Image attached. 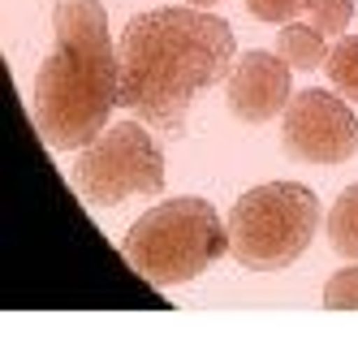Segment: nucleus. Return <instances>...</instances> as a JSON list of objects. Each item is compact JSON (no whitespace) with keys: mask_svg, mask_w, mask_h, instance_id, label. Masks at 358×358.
<instances>
[{"mask_svg":"<svg viewBox=\"0 0 358 358\" xmlns=\"http://www.w3.org/2000/svg\"><path fill=\"white\" fill-rule=\"evenodd\" d=\"M234 31L203 9H147L125 22L117 39L121 108L160 134H186V117L199 91L229 78Z\"/></svg>","mask_w":358,"mask_h":358,"instance_id":"f257e3e1","label":"nucleus"},{"mask_svg":"<svg viewBox=\"0 0 358 358\" xmlns=\"http://www.w3.org/2000/svg\"><path fill=\"white\" fill-rule=\"evenodd\" d=\"M52 52L35 73V130L57 151H83L121 108V61L99 0H57Z\"/></svg>","mask_w":358,"mask_h":358,"instance_id":"f03ea898","label":"nucleus"},{"mask_svg":"<svg viewBox=\"0 0 358 358\" xmlns=\"http://www.w3.org/2000/svg\"><path fill=\"white\" fill-rule=\"evenodd\" d=\"M121 255L151 285H186L208 272L220 255H229V224L208 199H169L130 224V234L121 238Z\"/></svg>","mask_w":358,"mask_h":358,"instance_id":"7ed1b4c3","label":"nucleus"},{"mask_svg":"<svg viewBox=\"0 0 358 358\" xmlns=\"http://www.w3.org/2000/svg\"><path fill=\"white\" fill-rule=\"evenodd\" d=\"M229 255L250 272H280L302 259L320 229V199L311 186L268 182L246 190L229 212Z\"/></svg>","mask_w":358,"mask_h":358,"instance_id":"20e7f679","label":"nucleus"},{"mask_svg":"<svg viewBox=\"0 0 358 358\" xmlns=\"http://www.w3.org/2000/svg\"><path fill=\"white\" fill-rule=\"evenodd\" d=\"M73 186L91 208H117L130 194L164 190V156L151 143L147 121H117L83 147L73 164Z\"/></svg>","mask_w":358,"mask_h":358,"instance_id":"39448f33","label":"nucleus"},{"mask_svg":"<svg viewBox=\"0 0 358 358\" xmlns=\"http://www.w3.org/2000/svg\"><path fill=\"white\" fill-rule=\"evenodd\" d=\"M280 147L302 164H345L358 151V117L337 91H298L280 113Z\"/></svg>","mask_w":358,"mask_h":358,"instance_id":"423d86ee","label":"nucleus"},{"mask_svg":"<svg viewBox=\"0 0 358 358\" xmlns=\"http://www.w3.org/2000/svg\"><path fill=\"white\" fill-rule=\"evenodd\" d=\"M224 99H229V113L246 125H264V121L280 117L285 104L294 99V78H289L285 57H276V52L238 57L224 78Z\"/></svg>","mask_w":358,"mask_h":358,"instance_id":"0eeeda50","label":"nucleus"},{"mask_svg":"<svg viewBox=\"0 0 358 358\" xmlns=\"http://www.w3.org/2000/svg\"><path fill=\"white\" fill-rule=\"evenodd\" d=\"M276 57H285L289 69H320L324 57H328V43L311 22H306V27L302 22H285L280 35H276Z\"/></svg>","mask_w":358,"mask_h":358,"instance_id":"6e6552de","label":"nucleus"},{"mask_svg":"<svg viewBox=\"0 0 358 358\" xmlns=\"http://www.w3.org/2000/svg\"><path fill=\"white\" fill-rule=\"evenodd\" d=\"M328 242L337 255H345V259L358 264V182L345 186L337 194V203H332L328 212Z\"/></svg>","mask_w":358,"mask_h":358,"instance_id":"1a4fd4ad","label":"nucleus"},{"mask_svg":"<svg viewBox=\"0 0 358 358\" xmlns=\"http://www.w3.org/2000/svg\"><path fill=\"white\" fill-rule=\"evenodd\" d=\"M324 73H328L332 91H337L341 99L358 104V35H341L337 43L328 48V57H324Z\"/></svg>","mask_w":358,"mask_h":358,"instance_id":"9d476101","label":"nucleus"},{"mask_svg":"<svg viewBox=\"0 0 358 358\" xmlns=\"http://www.w3.org/2000/svg\"><path fill=\"white\" fill-rule=\"evenodd\" d=\"M306 13H311V27L324 39H341L345 27L354 22V0H311Z\"/></svg>","mask_w":358,"mask_h":358,"instance_id":"9b49d317","label":"nucleus"},{"mask_svg":"<svg viewBox=\"0 0 358 358\" xmlns=\"http://www.w3.org/2000/svg\"><path fill=\"white\" fill-rule=\"evenodd\" d=\"M324 306H328V311H358V264H350V268L328 276Z\"/></svg>","mask_w":358,"mask_h":358,"instance_id":"f8f14e48","label":"nucleus"},{"mask_svg":"<svg viewBox=\"0 0 358 358\" xmlns=\"http://www.w3.org/2000/svg\"><path fill=\"white\" fill-rule=\"evenodd\" d=\"M306 5H311V0H246V9L259 22H280V27L294 22L298 13H306Z\"/></svg>","mask_w":358,"mask_h":358,"instance_id":"ddd939ff","label":"nucleus"},{"mask_svg":"<svg viewBox=\"0 0 358 358\" xmlns=\"http://www.w3.org/2000/svg\"><path fill=\"white\" fill-rule=\"evenodd\" d=\"M186 5H194V9H208V5H220V0H186Z\"/></svg>","mask_w":358,"mask_h":358,"instance_id":"4468645a","label":"nucleus"}]
</instances>
